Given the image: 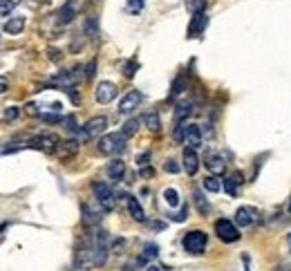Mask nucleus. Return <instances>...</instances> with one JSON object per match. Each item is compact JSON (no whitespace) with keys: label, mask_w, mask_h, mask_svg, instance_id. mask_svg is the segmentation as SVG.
<instances>
[{"label":"nucleus","mask_w":291,"mask_h":271,"mask_svg":"<svg viewBox=\"0 0 291 271\" xmlns=\"http://www.w3.org/2000/svg\"><path fill=\"white\" fill-rule=\"evenodd\" d=\"M38 3H45V0H38Z\"/></svg>","instance_id":"nucleus-53"},{"label":"nucleus","mask_w":291,"mask_h":271,"mask_svg":"<svg viewBox=\"0 0 291 271\" xmlns=\"http://www.w3.org/2000/svg\"><path fill=\"white\" fill-rule=\"evenodd\" d=\"M143 7V0H132L130 3V11H141Z\"/></svg>","instance_id":"nucleus-44"},{"label":"nucleus","mask_w":291,"mask_h":271,"mask_svg":"<svg viewBox=\"0 0 291 271\" xmlns=\"http://www.w3.org/2000/svg\"><path fill=\"white\" fill-rule=\"evenodd\" d=\"M81 148V141L78 139H65V141H59V148H56V157L59 159H72V157L78 152Z\"/></svg>","instance_id":"nucleus-10"},{"label":"nucleus","mask_w":291,"mask_h":271,"mask_svg":"<svg viewBox=\"0 0 291 271\" xmlns=\"http://www.w3.org/2000/svg\"><path fill=\"white\" fill-rule=\"evenodd\" d=\"M18 115H20V110H18V108H7V110H5V119H7V121L18 119Z\"/></svg>","instance_id":"nucleus-40"},{"label":"nucleus","mask_w":291,"mask_h":271,"mask_svg":"<svg viewBox=\"0 0 291 271\" xmlns=\"http://www.w3.org/2000/svg\"><path fill=\"white\" fill-rule=\"evenodd\" d=\"M108 177L110 179H114V182H119V179H123V175H126V164H123L121 159H112L108 164Z\"/></svg>","instance_id":"nucleus-19"},{"label":"nucleus","mask_w":291,"mask_h":271,"mask_svg":"<svg viewBox=\"0 0 291 271\" xmlns=\"http://www.w3.org/2000/svg\"><path fill=\"white\" fill-rule=\"evenodd\" d=\"M146 271H161V269L157 267V264H148V267H146Z\"/></svg>","instance_id":"nucleus-49"},{"label":"nucleus","mask_w":291,"mask_h":271,"mask_svg":"<svg viewBox=\"0 0 291 271\" xmlns=\"http://www.w3.org/2000/svg\"><path fill=\"white\" fill-rule=\"evenodd\" d=\"M242 182H244V179H242V173H233L231 177L224 179V191H226V193L231 195V197H235V195H238V186L242 184Z\"/></svg>","instance_id":"nucleus-22"},{"label":"nucleus","mask_w":291,"mask_h":271,"mask_svg":"<svg viewBox=\"0 0 291 271\" xmlns=\"http://www.w3.org/2000/svg\"><path fill=\"white\" fill-rule=\"evenodd\" d=\"M139 126H141V119H128L126 123H123V128H121V132L126 134V137H134L139 130Z\"/></svg>","instance_id":"nucleus-27"},{"label":"nucleus","mask_w":291,"mask_h":271,"mask_svg":"<svg viewBox=\"0 0 291 271\" xmlns=\"http://www.w3.org/2000/svg\"><path fill=\"white\" fill-rule=\"evenodd\" d=\"M117 97V86L112 81H101L97 90H94V99H97V103H110V101H114Z\"/></svg>","instance_id":"nucleus-9"},{"label":"nucleus","mask_w":291,"mask_h":271,"mask_svg":"<svg viewBox=\"0 0 291 271\" xmlns=\"http://www.w3.org/2000/svg\"><path fill=\"white\" fill-rule=\"evenodd\" d=\"M204 166L209 168V171L213 175H222L224 171H226V159L220 155V152H206L204 157Z\"/></svg>","instance_id":"nucleus-12"},{"label":"nucleus","mask_w":291,"mask_h":271,"mask_svg":"<svg viewBox=\"0 0 291 271\" xmlns=\"http://www.w3.org/2000/svg\"><path fill=\"white\" fill-rule=\"evenodd\" d=\"M25 112H27V115H32V117H41V112L36 110V103H27L25 105Z\"/></svg>","instance_id":"nucleus-42"},{"label":"nucleus","mask_w":291,"mask_h":271,"mask_svg":"<svg viewBox=\"0 0 291 271\" xmlns=\"http://www.w3.org/2000/svg\"><path fill=\"white\" fill-rule=\"evenodd\" d=\"M257 220H260V211H257L255 206H240L238 211H235V224H238L240 229L251 227Z\"/></svg>","instance_id":"nucleus-8"},{"label":"nucleus","mask_w":291,"mask_h":271,"mask_svg":"<svg viewBox=\"0 0 291 271\" xmlns=\"http://www.w3.org/2000/svg\"><path fill=\"white\" fill-rule=\"evenodd\" d=\"M201 186H204V188L209 191V193H217V191L222 188V182L217 179V175H209V177L204 179V184H201Z\"/></svg>","instance_id":"nucleus-28"},{"label":"nucleus","mask_w":291,"mask_h":271,"mask_svg":"<svg viewBox=\"0 0 291 271\" xmlns=\"http://www.w3.org/2000/svg\"><path fill=\"white\" fill-rule=\"evenodd\" d=\"M74 18H76V0H67L56 14V20H59V25H70Z\"/></svg>","instance_id":"nucleus-15"},{"label":"nucleus","mask_w":291,"mask_h":271,"mask_svg":"<svg viewBox=\"0 0 291 271\" xmlns=\"http://www.w3.org/2000/svg\"><path fill=\"white\" fill-rule=\"evenodd\" d=\"M83 34L90 38V41H97L99 38V18L97 16H88L85 22H83Z\"/></svg>","instance_id":"nucleus-20"},{"label":"nucleus","mask_w":291,"mask_h":271,"mask_svg":"<svg viewBox=\"0 0 291 271\" xmlns=\"http://www.w3.org/2000/svg\"><path fill=\"white\" fill-rule=\"evenodd\" d=\"M63 126H65L70 132H76V134H78V130H81V128H78V123H76V117H74V115L65 117V119H63Z\"/></svg>","instance_id":"nucleus-33"},{"label":"nucleus","mask_w":291,"mask_h":271,"mask_svg":"<svg viewBox=\"0 0 291 271\" xmlns=\"http://www.w3.org/2000/svg\"><path fill=\"white\" fill-rule=\"evenodd\" d=\"M90 240H92V264H105L108 260V233L105 231H94L90 233Z\"/></svg>","instance_id":"nucleus-2"},{"label":"nucleus","mask_w":291,"mask_h":271,"mask_svg":"<svg viewBox=\"0 0 291 271\" xmlns=\"http://www.w3.org/2000/svg\"><path fill=\"white\" fill-rule=\"evenodd\" d=\"M105 128H108V119H105V117H94V119H90L85 126L78 130V141L101 137V134L105 132Z\"/></svg>","instance_id":"nucleus-6"},{"label":"nucleus","mask_w":291,"mask_h":271,"mask_svg":"<svg viewBox=\"0 0 291 271\" xmlns=\"http://www.w3.org/2000/svg\"><path fill=\"white\" fill-rule=\"evenodd\" d=\"M184 132H186V126H184V123H177V126H175V132H172V137H175V141H179V144H184Z\"/></svg>","instance_id":"nucleus-39"},{"label":"nucleus","mask_w":291,"mask_h":271,"mask_svg":"<svg viewBox=\"0 0 291 271\" xmlns=\"http://www.w3.org/2000/svg\"><path fill=\"white\" fill-rule=\"evenodd\" d=\"M182 166H184V171H186V175H195L199 171V157H197V152H195V148H184V157H182Z\"/></svg>","instance_id":"nucleus-13"},{"label":"nucleus","mask_w":291,"mask_h":271,"mask_svg":"<svg viewBox=\"0 0 291 271\" xmlns=\"http://www.w3.org/2000/svg\"><path fill=\"white\" fill-rule=\"evenodd\" d=\"M141 99L143 97H141V92H139V90H130V92H128L126 97L119 101V108H117V110H119L121 115H130V112L137 108L139 103H141Z\"/></svg>","instance_id":"nucleus-11"},{"label":"nucleus","mask_w":291,"mask_h":271,"mask_svg":"<svg viewBox=\"0 0 291 271\" xmlns=\"http://www.w3.org/2000/svg\"><path fill=\"white\" fill-rule=\"evenodd\" d=\"M287 245H289V251H291V233L287 235Z\"/></svg>","instance_id":"nucleus-51"},{"label":"nucleus","mask_w":291,"mask_h":271,"mask_svg":"<svg viewBox=\"0 0 291 271\" xmlns=\"http://www.w3.org/2000/svg\"><path fill=\"white\" fill-rule=\"evenodd\" d=\"M148 227L153 229V231H161V229L166 227V224H164V222H148Z\"/></svg>","instance_id":"nucleus-46"},{"label":"nucleus","mask_w":291,"mask_h":271,"mask_svg":"<svg viewBox=\"0 0 291 271\" xmlns=\"http://www.w3.org/2000/svg\"><path fill=\"white\" fill-rule=\"evenodd\" d=\"M186 7H188V11H193V14H197V11H204V0H188Z\"/></svg>","instance_id":"nucleus-36"},{"label":"nucleus","mask_w":291,"mask_h":271,"mask_svg":"<svg viewBox=\"0 0 291 271\" xmlns=\"http://www.w3.org/2000/svg\"><path fill=\"white\" fill-rule=\"evenodd\" d=\"M92 193H94V200H97V204L101 206V211H112L114 208V193H112V188L105 182H94L92 184Z\"/></svg>","instance_id":"nucleus-4"},{"label":"nucleus","mask_w":291,"mask_h":271,"mask_svg":"<svg viewBox=\"0 0 291 271\" xmlns=\"http://www.w3.org/2000/svg\"><path fill=\"white\" fill-rule=\"evenodd\" d=\"M184 144H186L188 148H199V146H201V128L197 126V123H186Z\"/></svg>","instance_id":"nucleus-14"},{"label":"nucleus","mask_w":291,"mask_h":271,"mask_svg":"<svg viewBox=\"0 0 291 271\" xmlns=\"http://www.w3.org/2000/svg\"><path fill=\"white\" fill-rule=\"evenodd\" d=\"M190 115H193V103H190V101H182V103H177V108H175V121L177 123H184Z\"/></svg>","instance_id":"nucleus-23"},{"label":"nucleus","mask_w":291,"mask_h":271,"mask_svg":"<svg viewBox=\"0 0 291 271\" xmlns=\"http://www.w3.org/2000/svg\"><path fill=\"white\" fill-rule=\"evenodd\" d=\"M59 137L52 132H43V134H36V137L30 139V144H27V148H34V150H41V152H47V155H52L59 148Z\"/></svg>","instance_id":"nucleus-5"},{"label":"nucleus","mask_w":291,"mask_h":271,"mask_svg":"<svg viewBox=\"0 0 291 271\" xmlns=\"http://www.w3.org/2000/svg\"><path fill=\"white\" fill-rule=\"evenodd\" d=\"M206 22H209V18H206L204 11H197V14H193V20H190V25H188V38L199 36V34L204 32Z\"/></svg>","instance_id":"nucleus-16"},{"label":"nucleus","mask_w":291,"mask_h":271,"mask_svg":"<svg viewBox=\"0 0 291 271\" xmlns=\"http://www.w3.org/2000/svg\"><path fill=\"white\" fill-rule=\"evenodd\" d=\"M81 211H83V224H85V227H97L99 220H101V215H99L97 208H92L90 204H83Z\"/></svg>","instance_id":"nucleus-21"},{"label":"nucleus","mask_w":291,"mask_h":271,"mask_svg":"<svg viewBox=\"0 0 291 271\" xmlns=\"http://www.w3.org/2000/svg\"><path fill=\"white\" fill-rule=\"evenodd\" d=\"M137 61H128V63H123V76L126 78H132L134 72H137Z\"/></svg>","instance_id":"nucleus-34"},{"label":"nucleus","mask_w":291,"mask_h":271,"mask_svg":"<svg viewBox=\"0 0 291 271\" xmlns=\"http://www.w3.org/2000/svg\"><path fill=\"white\" fill-rule=\"evenodd\" d=\"M65 117L61 112H41V121L43 123H63Z\"/></svg>","instance_id":"nucleus-31"},{"label":"nucleus","mask_w":291,"mask_h":271,"mask_svg":"<svg viewBox=\"0 0 291 271\" xmlns=\"http://www.w3.org/2000/svg\"><path fill=\"white\" fill-rule=\"evenodd\" d=\"M18 3H20V0H7V3H3V5H0V16H7Z\"/></svg>","instance_id":"nucleus-38"},{"label":"nucleus","mask_w":291,"mask_h":271,"mask_svg":"<svg viewBox=\"0 0 291 271\" xmlns=\"http://www.w3.org/2000/svg\"><path fill=\"white\" fill-rule=\"evenodd\" d=\"M49 59H52V61H59V59H61V52H59V49H49Z\"/></svg>","instance_id":"nucleus-48"},{"label":"nucleus","mask_w":291,"mask_h":271,"mask_svg":"<svg viewBox=\"0 0 291 271\" xmlns=\"http://www.w3.org/2000/svg\"><path fill=\"white\" fill-rule=\"evenodd\" d=\"M9 88V81H7V76H0V92H5V90Z\"/></svg>","instance_id":"nucleus-47"},{"label":"nucleus","mask_w":291,"mask_h":271,"mask_svg":"<svg viewBox=\"0 0 291 271\" xmlns=\"http://www.w3.org/2000/svg\"><path fill=\"white\" fill-rule=\"evenodd\" d=\"M123 271H134V269H132V264H126V267H123Z\"/></svg>","instance_id":"nucleus-50"},{"label":"nucleus","mask_w":291,"mask_h":271,"mask_svg":"<svg viewBox=\"0 0 291 271\" xmlns=\"http://www.w3.org/2000/svg\"><path fill=\"white\" fill-rule=\"evenodd\" d=\"M193 200H195V206H197V211H199V215H209V211H211V204L206 202V197L201 195V191L197 188L193 193Z\"/></svg>","instance_id":"nucleus-26"},{"label":"nucleus","mask_w":291,"mask_h":271,"mask_svg":"<svg viewBox=\"0 0 291 271\" xmlns=\"http://www.w3.org/2000/svg\"><path fill=\"white\" fill-rule=\"evenodd\" d=\"M289 213H291V200H289Z\"/></svg>","instance_id":"nucleus-52"},{"label":"nucleus","mask_w":291,"mask_h":271,"mask_svg":"<svg viewBox=\"0 0 291 271\" xmlns=\"http://www.w3.org/2000/svg\"><path fill=\"white\" fill-rule=\"evenodd\" d=\"M155 171H153V166H143L141 168V177H153Z\"/></svg>","instance_id":"nucleus-45"},{"label":"nucleus","mask_w":291,"mask_h":271,"mask_svg":"<svg viewBox=\"0 0 291 271\" xmlns=\"http://www.w3.org/2000/svg\"><path fill=\"white\" fill-rule=\"evenodd\" d=\"M25 22H27L25 16H11V18H7V22H5V32L16 36V34H20L25 30Z\"/></svg>","instance_id":"nucleus-18"},{"label":"nucleus","mask_w":291,"mask_h":271,"mask_svg":"<svg viewBox=\"0 0 291 271\" xmlns=\"http://www.w3.org/2000/svg\"><path fill=\"white\" fill-rule=\"evenodd\" d=\"M182 245H184V251L193 253V256H201L204 249H206V245H209V235H206L204 231H199V229L188 231V233L184 235Z\"/></svg>","instance_id":"nucleus-3"},{"label":"nucleus","mask_w":291,"mask_h":271,"mask_svg":"<svg viewBox=\"0 0 291 271\" xmlns=\"http://www.w3.org/2000/svg\"><path fill=\"white\" fill-rule=\"evenodd\" d=\"M126 141L128 137L123 132H110V134H103V137L99 139V152H103V155H121L123 150H126Z\"/></svg>","instance_id":"nucleus-1"},{"label":"nucleus","mask_w":291,"mask_h":271,"mask_svg":"<svg viewBox=\"0 0 291 271\" xmlns=\"http://www.w3.org/2000/svg\"><path fill=\"white\" fill-rule=\"evenodd\" d=\"M148 159H150V150H146V152H141V155L137 157V164H139V166H146Z\"/></svg>","instance_id":"nucleus-43"},{"label":"nucleus","mask_w":291,"mask_h":271,"mask_svg":"<svg viewBox=\"0 0 291 271\" xmlns=\"http://www.w3.org/2000/svg\"><path fill=\"white\" fill-rule=\"evenodd\" d=\"M126 202H128V213L132 215V220H137V222H146V213H143V208H141V204H139L137 197L128 195Z\"/></svg>","instance_id":"nucleus-17"},{"label":"nucleus","mask_w":291,"mask_h":271,"mask_svg":"<svg viewBox=\"0 0 291 271\" xmlns=\"http://www.w3.org/2000/svg\"><path fill=\"white\" fill-rule=\"evenodd\" d=\"M184 88H186V76H177L175 81H172V88H170V99H175V97H179V94L184 92Z\"/></svg>","instance_id":"nucleus-29"},{"label":"nucleus","mask_w":291,"mask_h":271,"mask_svg":"<svg viewBox=\"0 0 291 271\" xmlns=\"http://www.w3.org/2000/svg\"><path fill=\"white\" fill-rule=\"evenodd\" d=\"M94 74H97V59H92V61H90V63L85 65V78H88V81H92Z\"/></svg>","instance_id":"nucleus-37"},{"label":"nucleus","mask_w":291,"mask_h":271,"mask_svg":"<svg viewBox=\"0 0 291 271\" xmlns=\"http://www.w3.org/2000/svg\"><path fill=\"white\" fill-rule=\"evenodd\" d=\"M63 92H67V94H70L72 103H78V101H81V94H78V92H76L74 88H67V90H63Z\"/></svg>","instance_id":"nucleus-41"},{"label":"nucleus","mask_w":291,"mask_h":271,"mask_svg":"<svg viewBox=\"0 0 291 271\" xmlns=\"http://www.w3.org/2000/svg\"><path fill=\"white\" fill-rule=\"evenodd\" d=\"M164 171H166V173H172V175H175V173L182 171V166H179V164H177L175 159H166V161H164Z\"/></svg>","instance_id":"nucleus-35"},{"label":"nucleus","mask_w":291,"mask_h":271,"mask_svg":"<svg viewBox=\"0 0 291 271\" xmlns=\"http://www.w3.org/2000/svg\"><path fill=\"white\" fill-rule=\"evenodd\" d=\"M164 200H166L168 206H179V204H182V200H179V193H177L175 188H166V191H164Z\"/></svg>","instance_id":"nucleus-30"},{"label":"nucleus","mask_w":291,"mask_h":271,"mask_svg":"<svg viewBox=\"0 0 291 271\" xmlns=\"http://www.w3.org/2000/svg\"><path fill=\"white\" fill-rule=\"evenodd\" d=\"M215 233H217V238H220L222 242H226V245L240 240L238 224L231 222V220H226V218H222V220H217V222H215Z\"/></svg>","instance_id":"nucleus-7"},{"label":"nucleus","mask_w":291,"mask_h":271,"mask_svg":"<svg viewBox=\"0 0 291 271\" xmlns=\"http://www.w3.org/2000/svg\"><path fill=\"white\" fill-rule=\"evenodd\" d=\"M157 256H159V247H157V245H146L143 251H141V256H139V260H137V264H146L148 260H155Z\"/></svg>","instance_id":"nucleus-24"},{"label":"nucleus","mask_w":291,"mask_h":271,"mask_svg":"<svg viewBox=\"0 0 291 271\" xmlns=\"http://www.w3.org/2000/svg\"><path fill=\"white\" fill-rule=\"evenodd\" d=\"M141 123L148 130H153V132H157L159 130V126H161V121H159V115L157 112H146L143 115V119H141Z\"/></svg>","instance_id":"nucleus-25"},{"label":"nucleus","mask_w":291,"mask_h":271,"mask_svg":"<svg viewBox=\"0 0 291 271\" xmlns=\"http://www.w3.org/2000/svg\"><path fill=\"white\" fill-rule=\"evenodd\" d=\"M168 218H170L172 222H186V218H188V206H186V204H182V208H179V213H170Z\"/></svg>","instance_id":"nucleus-32"}]
</instances>
